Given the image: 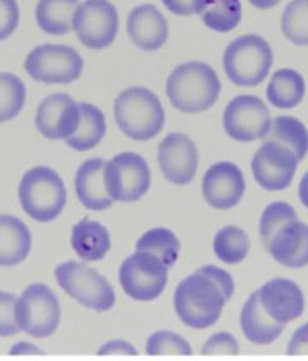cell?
Here are the masks:
<instances>
[{
  "label": "cell",
  "instance_id": "cell-1",
  "mask_svg": "<svg viewBox=\"0 0 308 361\" xmlns=\"http://www.w3.org/2000/svg\"><path fill=\"white\" fill-rule=\"evenodd\" d=\"M233 291L235 281L230 272L216 266H202L177 286L175 310L185 326L207 329L218 322Z\"/></svg>",
  "mask_w": 308,
  "mask_h": 361
},
{
  "label": "cell",
  "instance_id": "cell-2",
  "mask_svg": "<svg viewBox=\"0 0 308 361\" xmlns=\"http://www.w3.org/2000/svg\"><path fill=\"white\" fill-rule=\"evenodd\" d=\"M221 82L211 66L187 62L178 66L166 81V96L173 108L183 114H201L218 102Z\"/></svg>",
  "mask_w": 308,
  "mask_h": 361
},
{
  "label": "cell",
  "instance_id": "cell-3",
  "mask_svg": "<svg viewBox=\"0 0 308 361\" xmlns=\"http://www.w3.org/2000/svg\"><path fill=\"white\" fill-rule=\"evenodd\" d=\"M115 122L127 137L149 140L165 127L161 102L147 87L134 86L122 91L115 99Z\"/></svg>",
  "mask_w": 308,
  "mask_h": 361
},
{
  "label": "cell",
  "instance_id": "cell-4",
  "mask_svg": "<svg viewBox=\"0 0 308 361\" xmlns=\"http://www.w3.org/2000/svg\"><path fill=\"white\" fill-rule=\"evenodd\" d=\"M19 200L31 219L50 223L66 207L67 190L57 171L48 166H35L21 178Z\"/></svg>",
  "mask_w": 308,
  "mask_h": 361
},
{
  "label": "cell",
  "instance_id": "cell-5",
  "mask_svg": "<svg viewBox=\"0 0 308 361\" xmlns=\"http://www.w3.org/2000/svg\"><path fill=\"white\" fill-rule=\"evenodd\" d=\"M273 48L259 35H243L226 47L223 69L237 86H259L273 67Z\"/></svg>",
  "mask_w": 308,
  "mask_h": 361
},
{
  "label": "cell",
  "instance_id": "cell-6",
  "mask_svg": "<svg viewBox=\"0 0 308 361\" xmlns=\"http://www.w3.org/2000/svg\"><path fill=\"white\" fill-rule=\"evenodd\" d=\"M58 286L75 302L96 312H108L115 305V291L106 278L82 262H63L55 269Z\"/></svg>",
  "mask_w": 308,
  "mask_h": 361
},
{
  "label": "cell",
  "instance_id": "cell-7",
  "mask_svg": "<svg viewBox=\"0 0 308 361\" xmlns=\"http://www.w3.org/2000/svg\"><path fill=\"white\" fill-rule=\"evenodd\" d=\"M16 320L26 334L36 339L48 338L60 324L58 298L47 284H30L16 303Z\"/></svg>",
  "mask_w": 308,
  "mask_h": 361
},
{
  "label": "cell",
  "instance_id": "cell-8",
  "mask_svg": "<svg viewBox=\"0 0 308 361\" xmlns=\"http://www.w3.org/2000/svg\"><path fill=\"white\" fill-rule=\"evenodd\" d=\"M82 57L67 45H39L26 57L24 69L31 79L45 84H70L82 74Z\"/></svg>",
  "mask_w": 308,
  "mask_h": 361
},
{
  "label": "cell",
  "instance_id": "cell-9",
  "mask_svg": "<svg viewBox=\"0 0 308 361\" xmlns=\"http://www.w3.org/2000/svg\"><path fill=\"white\" fill-rule=\"evenodd\" d=\"M120 284L130 298L137 302H153L165 291L168 266L159 257L147 252H135L120 266Z\"/></svg>",
  "mask_w": 308,
  "mask_h": 361
},
{
  "label": "cell",
  "instance_id": "cell-10",
  "mask_svg": "<svg viewBox=\"0 0 308 361\" xmlns=\"http://www.w3.org/2000/svg\"><path fill=\"white\" fill-rule=\"evenodd\" d=\"M105 185L117 202H135L149 190L151 170L135 152H120L105 164Z\"/></svg>",
  "mask_w": 308,
  "mask_h": 361
},
{
  "label": "cell",
  "instance_id": "cell-11",
  "mask_svg": "<svg viewBox=\"0 0 308 361\" xmlns=\"http://www.w3.org/2000/svg\"><path fill=\"white\" fill-rule=\"evenodd\" d=\"M72 30L84 47L91 50L108 48L118 33L117 7L108 0H86L75 11Z\"/></svg>",
  "mask_w": 308,
  "mask_h": 361
},
{
  "label": "cell",
  "instance_id": "cell-12",
  "mask_svg": "<svg viewBox=\"0 0 308 361\" xmlns=\"http://www.w3.org/2000/svg\"><path fill=\"white\" fill-rule=\"evenodd\" d=\"M273 118L257 96L242 94L231 99L223 114V127L231 139L240 142L264 139L269 134Z\"/></svg>",
  "mask_w": 308,
  "mask_h": 361
},
{
  "label": "cell",
  "instance_id": "cell-13",
  "mask_svg": "<svg viewBox=\"0 0 308 361\" xmlns=\"http://www.w3.org/2000/svg\"><path fill=\"white\" fill-rule=\"evenodd\" d=\"M298 159L285 144L266 140L252 159V173L264 190H285L293 182Z\"/></svg>",
  "mask_w": 308,
  "mask_h": 361
},
{
  "label": "cell",
  "instance_id": "cell-14",
  "mask_svg": "<svg viewBox=\"0 0 308 361\" xmlns=\"http://www.w3.org/2000/svg\"><path fill=\"white\" fill-rule=\"evenodd\" d=\"M158 163L168 182L187 185L194 180L199 166V152L189 135L168 134L158 147Z\"/></svg>",
  "mask_w": 308,
  "mask_h": 361
},
{
  "label": "cell",
  "instance_id": "cell-15",
  "mask_svg": "<svg viewBox=\"0 0 308 361\" xmlns=\"http://www.w3.org/2000/svg\"><path fill=\"white\" fill-rule=\"evenodd\" d=\"M79 122L81 108L69 94L57 93L47 96L36 110V128L39 134L51 140L69 139L78 130Z\"/></svg>",
  "mask_w": 308,
  "mask_h": 361
},
{
  "label": "cell",
  "instance_id": "cell-16",
  "mask_svg": "<svg viewBox=\"0 0 308 361\" xmlns=\"http://www.w3.org/2000/svg\"><path fill=\"white\" fill-rule=\"evenodd\" d=\"M245 194V178L235 163H216L204 173L202 195L214 209H231Z\"/></svg>",
  "mask_w": 308,
  "mask_h": 361
},
{
  "label": "cell",
  "instance_id": "cell-17",
  "mask_svg": "<svg viewBox=\"0 0 308 361\" xmlns=\"http://www.w3.org/2000/svg\"><path fill=\"white\" fill-rule=\"evenodd\" d=\"M259 300H261L264 310L267 312L276 322L286 324L293 322L302 317L305 310V298L300 286L295 281L276 278L267 281L259 290Z\"/></svg>",
  "mask_w": 308,
  "mask_h": 361
},
{
  "label": "cell",
  "instance_id": "cell-18",
  "mask_svg": "<svg viewBox=\"0 0 308 361\" xmlns=\"http://www.w3.org/2000/svg\"><path fill=\"white\" fill-rule=\"evenodd\" d=\"M264 247L281 266L291 269L308 266V224L298 219L283 224Z\"/></svg>",
  "mask_w": 308,
  "mask_h": 361
},
{
  "label": "cell",
  "instance_id": "cell-19",
  "mask_svg": "<svg viewBox=\"0 0 308 361\" xmlns=\"http://www.w3.org/2000/svg\"><path fill=\"white\" fill-rule=\"evenodd\" d=\"M127 33L135 47L144 51H154L166 43L168 23L154 6L144 4L130 11L127 18Z\"/></svg>",
  "mask_w": 308,
  "mask_h": 361
},
{
  "label": "cell",
  "instance_id": "cell-20",
  "mask_svg": "<svg viewBox=\"0 0 308 361\" xmlns=\"http://www.w3.org/2000/svg\"><path fill=\"white\" fill-rule=\"evenodd\" d=\"M105 164L101 158L87 159L75 173V194L82 206L91 211H105L113 204L105 185Z\"/></svg>",
  "mask_w": 308,
  "mask_h": 361
},
{
  "label": "cell",
  "instance_id": "cell-21",
  "mask_svg": "<svg viewBox=\"0 0 308 361\" xmlns=\"http://www.w3.org/2000/svg\"><path fill=\"white\" fill-rule=\"evenodd\" d=\"M240 327L245 338L254 344H271L274 343L285 331V324H279L264 310L259 291H254L249 296L242 308L240 315Z\"/></svg>",
  "mask_w": 308,
  "mask_h": 361
},
{
  "label": "cell",
  "instance_id": "cell-22",
  "mask_svg": "<svg viewBox=\"0 0 308 361\" xmlns=\"http://www.w3.org/2000/svg\"><path fill=\"white\" fill-rule=\"evenodd\" d=\"M30 230L21 219L9 214H0V266H18L31 252Z\"/></svg>",
  "mask_w": 308,
  "mask_h": 361
},
{
  "label": "cell",
  "instance_id": "cell-23",
  "mask_svg": "<svg viewBox=\"0 0 308 361\" xmlns=\"http://www.w3.org/2000/svg\"><path fill=\"white\" fill-rule=\"evenodd\" d=\"M70 243L74 252L86 262H98L110 252V233L101 223L93 219H81L72 228Z\"/></svg>",
  "mask_w": 308,
  "mask_h": 361
},
{
  "label": "cell",
  "instance_id": "cell-24",
  "mask_svg": "<svg viewBox=\"0 0 308 361\" xmlns=\"http://www.w3.org/2000/svg\"><path fill=\"white\" fill-rule=\"evenodd\" d=\"M81 108V122L78 130L66 139L67 146L74 151H90L101 142L106 134L105 114L91 103H79Z\"/></svg>",
  "mask_w": 308,
  "mask_h": 361
},
{
  "label": "cell",
  "instance_id": "cell-25",
  "mask_svg": "<svg viewBox=\"0 0 308 361\" xmlns=\"http://www.w3.org/2000/svg\"><path fill=\"white\" fill-rule=\"evenodd\" d=\"M303 96H305V79L293 69L278 71L267 86V99L271 105L281 110L298 106Z\"/></svg>",
  "mask_w": 308,
  "mask_h": 361
},
{
  "label": "cell",
  "instance_id": "cell-26",
  "mask_svg": "<svg viewBox=\"0 0 308 361\" xmlns=\"http://www.w3.org/2000/svg\"><path fill=\"white\" fill-rule=\"evenodd\" d=\"M79 0H39L36 23L48 35H66L72 30Z\"/></svg>",
  "mask_w": 308,
  "mask_h": 361
},
{
  "label": "cell",
  "instance_id": "cell-27",
  "mask_svg": "<svg viewBox=\"0 0 308 361\" xmlns=\"http://www.w3.org/2000/svg\"><path fill=\"white\" fill-rule=\"evenodd\" d=\"M266 137L267 140H276V142H281L290 147L298 161L305 159L308 154V130L305 123L300 122L298 118L281 115L274 120Z\"/></svg>",
  "mask_w": 308,
  "mask_h": 361
},
{
  "label": "cell",
  "instance_id": "cell-28",
  "mask_svg": "<svg viewBox=\"0 0 308 361\" xmlns=\"http://www.w3.org/2000/svg\"><path fill=\"white\" fill-rule=\"evenodd\" d=\"M135 252H147L163 260L168 267L173 266L178 260L180 240L173 231L166 228H154L146 231L135 243Z\"/></svg>",
  "mask_w": 308,
  "mask_h": 361
},
{
  "label": "cell",
  "instance_id": "cell-29",
  "mask_svg": "<svg viewBox=\"0 0 308 361\" xmlns=\"http://www.w3.org/2000/svg\"><path fill=\"white\" fill-rule=\"evenodd\" d=\"M242 12L240 0H207L201 18L209 30L218 33H230L242 21Z\"/></svg>",
  "mask_w": 308,
  "mask_h": 361
},
{
  "label": "cell",
  "instance_id": "cell-30",
  "mask_svg": "<svg viewBox=\"0 0 308 361\" xmlns=\"http://www.w3.org/2000/svg\"><path fill=\"white\" fill-rule=\"evenodd\" d=\"M249 236L238 226H225L214 236V254L226 264H240L249 255Z\"/></svg>",
  "mask_w": 308,
  "mask_h": 361
},
{
  "label": "cell",
  "instance_id": "cell-31",
  "mask_svg": "<svg viewBox=\"0 0 308 361\" xmlns=\"http://www.w3.org/2000/svg\"><path fill=\"white\" fill-rule=\"evenodd\" d=\"M26 103V86L18 75L0 72V123L18 117Z\"/></svg>",
  "mask_w": 308,
  "mask_h": 361
},
{
  "label": "cell",
  "instance_id": "cell-32",
  "mask_svg": "<svg viewBox=\"0 0 308 361\" xmlns=\"http://www.w3.org/2000/svg\"><path fill=\"white\" fill-rule=\"evenodd\" d=\"M283 33L291 43L308 45V0H291L283 12Z\"/></svg>",
  "mask_w": 308,
  "mask_h": 361
},
{
  "label": "cell",
  "instance_id": "cell-33",
  "mask_svg": "<svg viewBox=\"0 0 308 361\" xmlns=\"http://www.w3.org/2000/svg\"><path fill=\"white\" fill-rule=\"evenodd\" d=\"M293 219H298V214L297 211L293 209V206H290L288 202H273L271 206H267L266 211L262 212L261 224H259L262 242H269L271 236H273L283 224L293 221Z\"/></svg>",
  "mask_w": 308,
  "mask_h": 361
},
{
  "label": "cell",
  "instance_id": "cell-34",
  "mask_svg": "<svg viewBox=\"0 0 308 361\" xmlns=\"http://www.w3.org/2000/svg\"><path fill=\"white\" fill-rule=\"evenodd\" d=\"M146 353L151 356L159 355H192L190 344L185 338L170 331L154 332L146 344Z\"/></svg>",
  "mask_w": 308,
  "mask_h": 361
},
{
  "label": "cell",
  "instance_id": "cell-35",
  "mask_svg": "<svg viewBox=\"0 0 308 361\" xmlns=\"http://www.w3.org/2000/svg\"><path fill=\"white\" fill-rule=\"evenodd\" d=\"M16 303L18 296L0 291V338L14 336L21 331L16 320Z\"/></svg>",
  "mask_w": 308,
  "mask_h": 361
},
{
  "label": "cell",
  "instance_id": "cell-36",
  "mask_svg": "<svg viewBox=\"0 0 308 361\" xmlns=\"http://www.w3.org/2000/svg\"><path fill=\"white\" fill-rule=\"evenodd\" d=\"M240 346L230 332H218L204 344L202 355H238Z\"/></svg>",
  "mask_w": 308,
  "mask_h": 361
},
{
  "label": "cell",
  "instance_id": "cell-37",
  "mask_svg": "<svg viewBox=\"0 0 308 361\" xmlns=\"http://www.w3.org/2000/svg\"><path fill=\"white\" fill-rule=\"evenodd\" d=\"M19 24L18 0H0V42L7 39Z\"/></svg>",
  "mask_w": 308,
  "mask_h": 361
},
{
  "label": "cell",
  "instance_id": "cell-38",
  "mask_svg": "<svg viewBox=\"0 0 308 361\" xmlns=\"http://www.w3.org/2000/svg\"><path fill=\"white\" fill-rule=\"evenodd\" d=\"M171 14L177 16H194L201 14L207 0H161Z\"/></svg>",
  "mask_w": 308,
  "mask_h": 361
},
{
  "label": "cell",
  "instance_id": "cell-39",
  "mask_svg": "<svg viewBox=\"0 0 308 361\" xmlns=\"http://www.w3.org/2000/svg\"><path fill=\"white\" fill-rule=\"evenodd\" d=\"M286 351L288 355H308V324L295 331Z\"/></svg>",
  "mask_w": 308,
  "mask_h": 361
},
{
  "label": "cell",
  "instance_id": "cell-40",
  "mask_svg": "<svg viewBox=\"0 0 308 361\" xmlns=\"http://www.w3.org/2000/svg\"><path fill=\"white\" fill-rule=\"evenodd\" d=\"M99 355H135V348L130 346L125 341H111L106 343L105 346L99 348Z\"/></svg>",
  "mask_w": 308,
  "mask_h": 361
},
{
  "label": "cell",
  "instance_id": "cell-41",
  "mask_svg": "<svg viewBox=\"0 0 308 361\" xmlns=\"http://www.w3.org/2000/svg\"><path fill=\"white\" fill-rule=\"evenodd\" d=\"M9 353L11 355H31V353H35V355H42L43 351L30 343H19L16 344L14 348H11Z\"/></svg>",
  "mask_w": 308,
  "mask_h": 361
},
{
  "label": "cell",
  "instance_id": "cell-42",
  "mask_svg": "<svg viewBox=\"0 0 308 361\" xmlns=\"http://www.w3.org/2000/svg\"><path fill=\"white\" fill-rule=\"evenodd\" d=\"M298 195H300V200H302L303 206L308 209V171L305 175H303L302 182H300V187H298Z\"/></svg>",
  "mask_w": 308,
  "mask_h": 361
},
{
  "label": "cell",
  "instance_id": "cell-43",
  "mask_svg": "<svg viewBox=\"0 0 308 361\" xmlns=\"http://www.w3.org/2000/svg\"><path fill=\"white\" fill-rule=\"evenodd\" d=\"M249 2L257 9H271V7L278 6L281 0H249Z\"/></svg>",
  "mask_w": 308,
  "mask_h": 361
}]
</instances>
